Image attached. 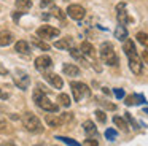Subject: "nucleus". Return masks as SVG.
Returning a JSON list of instances; mask_svg holds the SVG:
<instances>
[{"mask_svg":"<svg viewBox=\"0 0 148 146\" xmlns=\"http://www.w3.org/2000/svg\"><path fill=\"white\" fill-rule=\"evenodd\" d=\"M124 54L127 56V60H129V68H131L132 73L135 75H140L142 73V60L137 54V49H135V44L132 40H126L124 41Z\"/></svg>","mask_w":148,"mask_h":146,"instance_id":"1","label":"nucleus"},{"mask_svg":"<svg viewBox=\"0 0 148 146\" xmlns=\"http://www.w3.org/2000/svg\"><path fill=\"white\" fill-rule=\"evenodd\" d=\"M34 100H35L37 106H40L42 110L48 111V113H58L59 111V105L53 103V102L49 100V98L46 97L40 89H37V91L34 92Z\"/></svg>","mask_w":148,"mask_h":146,"instance_id":"2","label":"nucleus"},{"mask_svg":"<svg viewBox=\"0 0 148 146\" xmlns=\"http://www.w3.org/2000/svg\"><path fill=\"white\" fill-rule=\"evenodd\" d=\"M99 54H100V59L103 60V63L107 65H112V67H116L118 65V56H116L115 49L110 43H102L100 44V49H99Z\"/></svg>","mask_w":148,"mask_h":146,"instance_id":"3","label":"nucleus"},{"mask_svg":"<svg viewBox=\"0 0 148 146\" xmlns=\"http://www.w3.org/2000/svg\"><path fill=\"white\" fill-rule=\"evenodd\" d=\"M23 126L26 127V130H29L30 133H42L43 126L40 122V119L34 113H26L23 116Z\"/></svg>","mask_w":148,"mask_h":146,"instance_id":"4","label":"nucleus"},{"mask_svg":"<svg viewBox=\"0 0 148 146\" xmlns=\"http://www.w3.org/2000/svg\"><path fill=\"white\" fill-rule=\"evenodd\" d=\"M70 89H72V94H73V100L75 102H81L83 98H88L91 95V89L88 87L84 83L72 81L70 83Z\"/></svg>","mask_w":148,"mask_h":146,"instance_id":"5","label":"nucleus"},{"mask_svg":"<svg viewBox=\"0 0 148 146\" xmlns=\"http://www.w3.org/2000/svg\"><path fill=\"white\" fill-rule=\"evenodd\" d=\"M13 81L19 89L26 91L30 84V76L27 75L26 72H23V70H16V73H14V76H13Z\"/></svg>","mask_w":148,"mask_h":146,"instance_id":"6","label":"nucleus"},{"mask_svg":"<svg viewBox=\"0 0 148 146\" xmlns=\"http://www.w3.org/2000/svg\"><path fill=\"white\" fill-rule=\"evenodd\" d=\"M37 35L43 40H51V38H56L59 35V29L51 27V25H42V27L37 29Z\"/></svg>","mask_w":148,"mask_h":146,"instance_id":"7","label":"nucleus"},{"mask_svg":"<svg viewBox=\"0 0 148 146\" xmlns=\"http://www.w3.org/2000/svg\"><path fill=\"white\" fill-rule=\"evenodd\" d=\"M53 67V60L49 56H46V54H43V56H38L35 59V68L38 70V72L42 73H46L49 68Z\"/></svg>","mask_w":148,"mask_h":146,"instance_id":"8","label":"nucleus"},{"mask_svg":"<svg viewBox=\"0 0 148 146\" xmlns=\"http://www.w3.org/2000/svg\"><path fill=\"white\" fill-rule=\"evenodd\" d=\"M116 18H118V22L121 25H126L129 22H132V18L126 11V3H118V6H116Z\"/></svg>","mask_w":148,"mask_h":146,"instance_id":"9","label":"nucleus"},{"mask_svg":"<svg viewBox=\"0 0 148 146\" xmlns=\"http://www.w3.org/2000/svg\"><path fill=\"white\" fill-rule=\"evenodd\" d=\"M67 14L70 16L72 19H75V21H81V19L86 16V11H84V8L81 5H69Z\"/></svg>","mask_w":148,"mask_h":146,"instance_id":"10","label":"nucleus"},{"mask_svg":"<svg viewBox=\"0 0 148 146\" xmlns=\"http://www.w3.org/2000/svg\"><path fill=\"white\" fill-rule=\"evenodd\" d=\"M43 76H45V79L49 83V84L53 86V87L56 89H62V86H64V81H62V78L59 75H56V73H43Z\"/></svg>","mask_w":148,"mask_h":146,"instance_id":"11","label":"nucleus"},{"mask_svg":"<svg viewBox=\"0 0 148 146\" xmlns=\"http://www.w3.org/2000/svg\"><path fill=\"white\" fill-rule=\"evenodd\" d=\"M80 49H81V53H83L84 56L91 57V59H96V56H97V54H96V48H94L89 41H83Z\"/></svg>","mask_w":148,"mask_h":146,"instance_id":"12","label":"nucleus"},{"mask_svg":"<svg viewBox=\"0 0 148 146\" xmlns=\"http://www.w3.org/2000/svg\"><path fill=\"white\" fill-rule=\"evenodd\" d=\"M54 46L58 49H64V51H69L70 48H73V40L70 37H65V38H61L54 43Z\"/></svg>","mask_w":148,"mask_h":146,"instance_id":"13","label":"nucleus"},{"mask_svg":"<svg viewBox=\"0 0 148 146\" xmlns=\"http://www.w3.org/2000/svg\"><path fill=\"white\" fill-rule=\"evenodd\" d=\"M13 33L8 30H2L0 32V46H8L13 43Z\"/></svg>","mask_w":148,"mask_h":146,"instance_id":"14","label":"nucleus"},{"mask_svg":"<svg viewBox=\"0 0 148 146\" xmlns=\"http://www.w3.org/2000/svg\"><path fill=\"white\" fill-rule=\"evenodd\" d=\"M45 121H46V124H48L49 127H59V126L64 124V121H62L61 116H53V114H46Z\"/></svg>","mask_w":148,"mask_h":146,"instance_id":"15","label":"nucleus"},{"mask_svg":"<svg viewBox=\"0 0 148 146\" xmlns=\"http://www.w3.org/2000/svg\"><path fill=\"white\" fill-rule=\"evenodd\" d=\"M62 70H64V73L67 76H78L80 75V68H78L75 63H64Z\"/></svg>","mask_w":148,"mask_h":146,"instance_id":"16","label":"nucleus"},{"mask_svg":"<svg viewBox=\"0 0 148 146\" xmlns=\"http://www.w3.org/2000/svg\"><path fill=\"white\" fill-rule=\"evenodd\" d=\"M14 51L19 54H29L30 53V46L26 40H19L16 44H14Z\"/></svg>","mask_w":148,"mask_h":146,"instance_id":"17","label":"nucleus"},{"mask_svg":"<svg viewBox=\"0 0 148 146\" xmlns=\"http://www.w3.org/2000/svg\"><path fill=\"white\" fill-rule=\"evenodd\" d=\"M115 38L116 40H119V41H126L127 40V29L124 27V25H116V29H115Z\"/></svg>","mask_w":148,"mask_h":146,"instance_id":"18","label":"nucleus"},{"mask_svg":"<svg viewBox=\"0 0 148 146\" xmlns=\"http://www.w3.org/2000/svg\"><path fill=\"white\" fill-rule=\"evenodd\" d=\"M83 130L89 136L97 135V127H96V124H94L92 121H84V122H83Z\"/></svg>","mask_w":148,"mask_h":146,"instance_id":"19","label":"nucleus"},{"mask_svg":"<svg viewBox=\"0 0 148 146\" xmlns=\"http://www.w3.org/2000/svg\"><path fill=\"white\" fill-rule=\"evenodd\" d=\"M137 103H145L143 95L132 94V95H127V97H126V105H137Z\"/></svg>","mask_w":148,"mask_h":146,"instance_id":"20","label":"nucleus"},{"mask_svg":"<svg viewBox=\"0 0 148 146\" xmlns=\"http://www.w3.org/2000/svg\"><path fill=\"white\" fill-rule=\"evenodd\" d=\"M14 5H16L18 11L24 13V11H27V10H30V6H32V0H16Z\"/></svg>","mask_w":148,"mask_h":146,"instance_id":"21","label":"nucleus"},{"mask_svg":"<svg viewBox=\"0 0 148 146\" xmlns=\"http://www.w3.org/2000/svg\"><path fill=\"white\" fill-rule=\"evenodd\" d=\"M113 122H115V126L118 127L119 130H123V132H129V126H127V122H126L123 117H119V116H115L113 117Z\"/></svg>","mask_w":148,"mask_h":146,"instance_id":"22","label":"nucleus"},{"mask_svg":"<svg viewBox=\"0 0 148 146\" xmlns=\"http://www.w3.org/2000/svg\"><path fill=\"white\" fill-rule=\"evenodd\" d=\"M70 54L75 57V59L78 60V62H81V63H86V59H84V54L81 53V49H77V48H70Z\"/></svg>","mask_w":148,"mask_h":146,"instance_id":"23","label":"nucleus"},{"mask_svg":"<svg viewBox=\"0 0 148 146\" xmlns=\"http://www.w3.org/2000/svg\"><path fill=\"white\" fill-rule=\"evenodd\" d=\"M32 43H34V46H37L38 49H42V51H48L49 49V44L46 43V41H42L40 38H37V37L32 38Z\"/></svg>","mask_w":148,"mask_h":146,"instance_id":"24","label":"nucleus"},{"mask_svg":"<svg viewBox=\"0 0 148 146\" xmlns=\"http://www.w3.org/2000/svg\"><path fill=\"white\" fill-rule=\"evenodd\" d=\"M58 100H59V103H61L62 106H65V108H69V106H70V103H72L70 97H69L67 94H59L58 95Z\"/></svg>","mask_w":148,"mask_h":146,"instance_id":"25","label":"nucleus"},{"mask_svg":"<svg viewBox=\"0 0 148 146\" xmlns=\"http://www.w3.org/2000/svg\"><path fill=\"white\" fill-rule=\"evenodd\" d=\"M51 16H54V18L61 19V21H64V18H65V14L62 13V10L58 8V6H53V8H51Z\"/></svg>","mask_w":148,"mask_h":146,"instance_id":"26","label":"nucleus"},{"mask_svg":"<svg viewBox=\"0 0 148 146\" xmlns=\"http://www.w3.org/2000/svg\"><path fill=\"white\" fill-rule=\"evenodd\" d=\"M137 40H138V43H142V44H143V46L148 49V33L138 32V33H137Z\"/></svg>","mask_w":148,"mask_h":146,"instance_id":"27","label":"nucleus"},{"mask_svg":"<svg viewBox=\"0 0 148 146\" xmlns=\"http://www.w3.org/2000/svg\"><path fill=\"white\" fill-rule=\"evenodd\" d=\"M105 138L108 140V141H115V140L118 138V133H116V130L107 129V130H105Z\"/></svg>","mask_w":148,"mask_h":146,"instance_id":"28","label":"nucleus"},{"mask_svg":"<svg viewBox=\"0 0 148 146\" xmlns=\"http://www.w3.org/2000/svg\"><path fill=\"white\" fill-rule=\"evenodd\" d=\"M56 140H61V141H64L65 145H69V146H81L80 143H77L75 140L69 138V136H56Z\"/></svg>","mask_w":148,"mask_h":146,"instance_id":"29","label":"nucleus"},{"mask_svg":"<svg viewBox=\"0 0 148 146\" xmlns=\"http://www.w3.org/2000/svg\"><path fill=\"white\" fill-rule=\"evenodd\" d=\"M97 103L99 105H102L105 110H116V106L113 103H110V102H107V100H103V98H97Z\"/></svg>","mask_w":148,"mask_h":146,"instance_id":"30","label":"nucleus"},{"mask_svg":"<svg viewBox=\"0 0 148 146\" xmlns=\"http://www.w3.org/2000/svg\"><path fill=\"white\" fill-rule=\"evenodd\" d=\"M94 114H96V117H97V121H99V122H102V124H103V122L107 121V116H105V113H103L102 110H97Z\"/></svg>","mask_w":148,"mask_h":146,"instance_id":"31","label":"nucleus"},{"mask_svg":"<svg viewBox=\"0 0 148 146\" xmlns=\"http://www.w3.org/2000/svg\"><path fill=\"white\" fill-rule=\"evenodd\" d=\"M126 114V119L129 121V124H131L132 127H134V129H138V124H137V121L134 119V117H132V114L131 113H124Z\"/></svg>","mask_w":148,"mask_h":146,"instance_id":"32","label":"nucleus"},{"mask_svg":"<svg viewBox=\"0 0 148 146\" xmlns=\"http://www.w3.org/2000/svg\"><path fill=\"white\" fill-rule=\"evenodd\" d=\"M84 145L86 146H99V141H97V138H94V136H89V138L84 140Z\"/></svg>","mask_w":148,"mask_h":146,"instance_id":"33","label":"nucleus"},{"mask_svg":"<svg viewBox=\"0 0 148 146\" xmlns=\"http://www.w3.org/2000/svg\"><path fill=\"white\" fill-rule=\"evenodd\" d=\"M61 117H62V121H64V122H69V121L73 119V114H72V113H62Z\"/></svg>","mask_w":148,"mask_h":146,"instance_id":"34","label":"nucleus"},{"mask_svg":"<svg viewBox=\"0 0 148 146\" xmlns=\"http://www.w3.org/2000/svg\"><path fill=\"white\" fill-rule=\"evenodd\" d=\"M53 5V0H42L40 2V6L42 8H46V6H51Z\"/></svg>","mask_w":148,"mask_h":146,"instance_id":"35","label":"nucleus"},{"mask_svg":"<svg viewBox=\"0 0 148 146\" xmlns=\"http://www.w3.org/2000/svg\"><path fill=\"white\" fill-rule=\"evenodd\" d=\"M115 95L118 98H123V97H124V91H123V89H119V87H116L115 89Z\"/></svg>","mask_w":148,"mask_h":146,"instance_id":"36","label":"nucleus"},{"mask_svg":"<svg viewBox=\"0 0 148 146\" xmlns=\"http://www.w3.org/2000/svg\"><path fill=\"white\" fill-rule=\"evenodd\" d=\"M8 97H10V94H8L7 91H3V89H0V98H2V100H7Z\"/></svg>","mask_w":148,"mask_h":146,"instance_id":"37","label":"nucleus"},{"mask_svg":"<svg viewBox=\"0 0 148 146\" xmlns=\"http://www.w3.org/2000/svg\"><path fill=\"white\" fill-rule=\"evenodd\" d=\"M0 75H3V76H5V75H8V70L5 68V67L2 65V63H0Z\"/></svg>","mask_w":148,"mask_h":146,"instance_id":"38","label":"nucleus"},{"mask_svg":"<svg viewBox=\"0 0 148 146\" xmlns=\"http://www.w3.org/2000/svg\"><path fill=\"white\" fill-rule=\"evenodd\" d=\"M21 14H23V13H21V11H16V13H14V14H13V19H14V21L18 22V19H19V16H21Z\"/></svg>","mask_w":148,"mask_h":146,"instance_id":"39","label":"nucleus"},{"mask_svg":"<svg viewBox=\"0 0 148 146\" xmlns=\"http://www.w3.org/2000/svg\"><path fill=\"white\" fill-rule=\"evenodd\" d=\"M143 59H145V62L148 63V51H143Z\"/></svg>","mask_w":148,"mask_h":146,"instance_id":"40","label":"nucleus"},{"mask_svg":"<svg viewBox=\"0 0 148 146\" xmlns=\"http://www.w3.org/2000/svg\"><path fill=\"white\" fill-rule=\"evenodd\" d=\"M2 146H16V145H14V143H11V141H8V143H3Z\"/></svg>","mask_w":148,"mask_h":146,"instance_id":"41","label":"nucleus"},{"mask_svg":"<svg viewBox=\"0 0 148 146\" xmlns=\"http://www.w3.org/2000/svg\"><path fill=\"white\" fill-rule=\"evenodd\" d=\"M34 146H45L43 143H38V145H34Z\"/></svg>","mask_w":148,"mask_h":146,"instance_id":"42","label":"nucleus"},{"mask_svg":"<svg viewBox=\"0 0 148 146\" xmlns=\"http://www.w3.org/2000/svg\"><path fill=\"white\" fill-rule=\"evenodd\" d=\"M145 113H147V114H148V108H145Z\"/></svg>","mask_w":148,"mask_h":146,"instance_id":"43","label":"nucleus"},{"mask_svg":"<svg viewBox=\"0 0 148 146\" xmlns=\"http://www.w3.org/2000/svg\"><path fill=\"white\" fill-rule=\"evenodd\" d=\"M65 2H67V0H65Z\"/></svg>","mask_w":148,"mask_h":146,"instance_id":"44","label":"nucleus"}]
</instances>
